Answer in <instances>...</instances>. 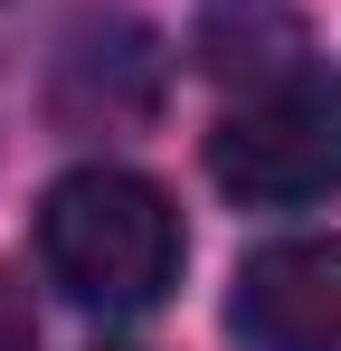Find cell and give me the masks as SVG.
<instances>
[{
    "label": "cell",
    "mask_w": 341,
    "mask_h": 351,
    "mask_svg": "<svg viewBox=\"0 0 341 351\" xmlns=\"http://www.w3.org/2000/svg\"><path fill=\"white\" fill-rule=\"evenodd\" d=\"M294 48H303V29L284 0H209V19H199V58L218 76H275Z\"/></svg>",
    "instance_id": "4"
},
{
    "label": "cell",
    "mask_w": 341,
    "mask_h": 351,
    "mask_svg": "<svg viewBox=\"0 0 341 351\" xmlns=\"http://www.w3.org/2000/svg\"><path fill=\"white\" fill-rule=\"evenodd\" d=\"M227 332L247 351H341V237H275L237 266Z\"/></svg>",
    "instance_id": "3"
},
{
    "label": "cell",
    "mask_w": 341,
    "mask_h": 351,
    "mask_svg": "<svg viewBox=\"0 0 341 351\" xmlns=\"http://www.w3.org/2000/svg\"><path fill=\"white\" fill-rule=\"evenodd\" d=\"M38 266L86 313H152L180 285V209L142 171L86 162L38 199Z\"/></svg>",
    "instance_id": "1"
},
{
    "label": "cell",
    "mask_w": 341,
    "mask_h": 351,
    "mask_svg": "<svg viewBox=\"0 0 341 351\" xmlns=\"http://www.w3.org/2000/svg\"><path fill=\"white\" fill-rule=\"evenodd\" d=\"M0 351H38V313H29V294L0 276Z\"/></svg>",
    "instance_id": "5"
},
{
    "label": "cell",
    "mask_w": 341,
    "mask_h": 351,
    "mask_svg": "<svg viewBox=\"0 0 341 351\" xmlns=\"http://www.w3.org/2000/svg\"><path fill=\"white\" fill-rule=\"evenodd\" d=\"M209 180L247 209H303L341 190V76H275L209 133Z\"/></svg>",
    "instance_id": "2"
}]
</instances>
